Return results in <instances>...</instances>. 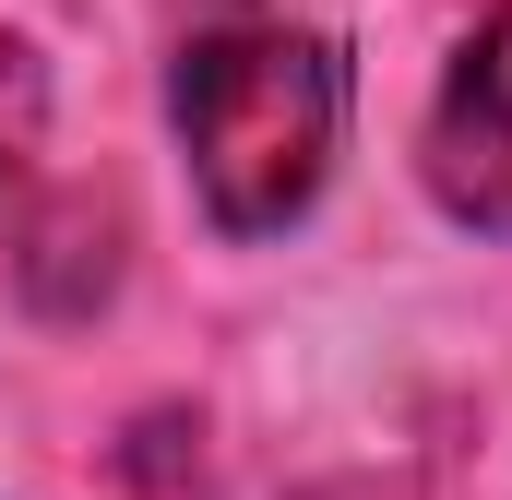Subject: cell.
<instances>
[{
    "label": "cell",
    "instance_id": "3",
    "mask_svg": "<svg viewBox=\"0 0 512 500\" xmlns=\"http://www.w3.org/2000/svg\"><path fill=\"white\" fill-rule=\"evenodd\" d=\"M36 131H48V72H36L24 36H0V203H12V179L36 167Z\"/></svg>",
    "mask_w": 512,
    "mask_h": 500
},
{
    "label": "cell",
    "instance_id": "1",
    "mask_svg": "<svg viewBox=\"0 0 512 500\" xmlns=\"http://www.w3.org/2000/svg\"><path fill=\"white\" fill-rule=\"evenodd\" d=\"M179 155L191 191L227 239H274L310 215V191L334 179L346 143V60L310 24H215L179 48Z\"/></svg>",
    "mask_w": 512,
    "mask_h": 500
},
{
    "label": "cell",
    "instance_id": "2",
    "mask_svg": "<svg viewBox=\"0 0 512 500\" xmlns=\"http://www.w3.org/2000/svg\"><path fill=\"white\" fill-rule=\"evenodd\" d=\"M429 191H441L453 227L512 239V0L465 36V60L441 72V108H429Z\"/></svg>",
    "mask_w": 512,
    "mask_h": 500
}]
</instances>
